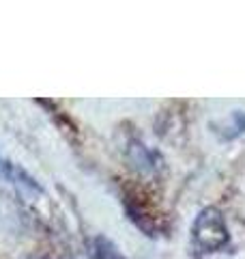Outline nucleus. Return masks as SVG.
Here are the masks:
<instances>
[{"label":"nucleus","instance_id":"f257e3e1","mask_svg":"<svg viewBox=\"0 0 245 259\" xmlns=\"http://www.w3.org/2000/svg\"><path fill=\"white\" fill-rule=\"evenodd\" d=\"M194 240L202 250H217L222 248L226 242H228V229H226V223L222 214L217 209L209 207L196 218L194 223Z\"/></svg>","mask_w":245,"mask_h":259},{"label":"nucleus","instance_id":"f03ea898","mask_svg":"<svg viewBox=\"0 0 245 259\" xmlns=\"http://www.w3.org/2000/svg\"><path fill=\"white\" fill-rule=\"evenodd\" d=\"M3 171H5V175L9 177V180L18 186L20 190H24V192H41V188L37 186V182L32 180V177H28L26 173L22 171V168H18V166H13V164H9V162H3Z\"/></svg>","mask_w":245,"mask_h":259},{"label":"nucleus","instance_id":"7ed1b4c3","mask_svg":"<svg viewBox=\"0 0 245 259\" xmlns=\"http://www.w3.org/2000/svg\"><path fill=\"white\" fill-rule=\"evenodd\" d=\"M91 255H93V259H125L116 250V246H114L110 240H105V238H95L93 240Z\"/></svg>","mask_w":245,"mask_h":259}]
</instances>
